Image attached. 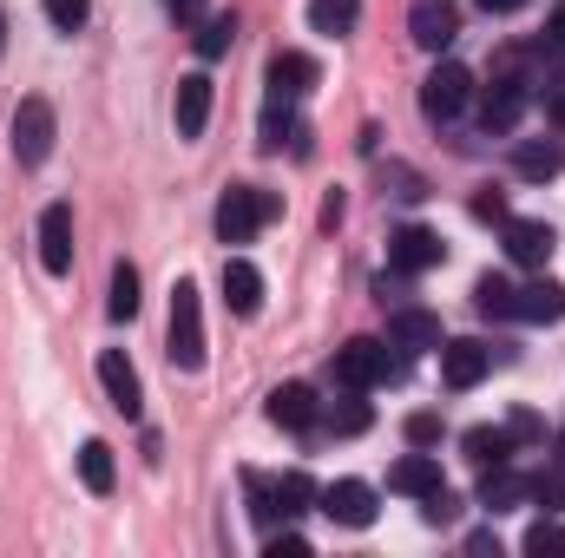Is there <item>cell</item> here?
I'll return each mask as SVG.
<instances>
[{
  "instance_id": "cell-30",
  "label": "cell",
  "mask_w": 565,
  "mask_h": 558,
  "mask_svg": "<svg viewBox=\"0 0 565 558\" xmlns=\"http://www.w3.org/2000/svg\"><path fill=\"white\" fill-rule=\"evenodd\" d=\"M322 420H329V433H369L375 415H369V401H355V388H349V401H335Z\"/></svg>"
},
{
  "instance_id": "cell-9",
  "label": "cell",
  "mask_w": 565,
  "mask_h": 558,
  "mask_svg": "<svg viewBox=\"0 0 565 558\" xmlns=\"http://www.w3.org/2000/svg\"><path fill=\"white\" fill-rule=\"evenodd\" d=\"M559 250V230L540 224V217H507V257L520 270H546V257Z\"/></svg>"
},
{
  "instance_id": "cell-34",
  "label": "cell",
  "mask_w": 565,
  "mask_h": 558,
  "mask_svg": "<svg viewBox=\"0 0 565 558\" xmlns=\"http://www.w3.org/2000/svg\"><path fill=\"white\" fill-rule=\"evenodd\" d=\"M526 552H565V526H553V519H540V526L526 533Z\"/></svg>"
},
{
  "instance_id": "cell-36",
  "label": "cell",
  "mask_w": 565,
  "mask_h": 558,
  "mask_svg": "<svg viewBox=\"0 0 565 558\" xmlns=\"http://www.w3.org/2000/svg\"><path fill=\"white\" fill-rule=\"evenodd\" d=\"M473 217H487V224H507V197H500V191H480V197H473Z\"/></svg>"
},
{
  "instance_id": "cell-24",
  "label": "cell",
  "mask_w": 565,
  "mask_h": 558,
  "mask_svg": "<svg viewBox=\"0 0 565 558\" xmlns=\"http://www.w3.org/2000/svg\"><path fill=\"white\" fill-rule=\"evenodd\" d=\"M473 309H480V315H493V322H513V315H520V289L487 270V277L473 282Z\"/></svg>"
},
{
  "instance_id": "cell-2",
  "label": "cell",
  "mask_w": 565,
  "mask_h": 558,
  "mask_svg": "<svg viewBox=\"0 0 565 558\" xmlns=\"http://www.w3.org/2000/svg\"><path fill=\"white\" fill-rule=\"evenodd\" d=\"M309 506H316V480L309 473H277V480L250 473V513H257V526H277V519L289 526Z\"/></svg>"
},
{
  "instance_id": "cell-32",
  "label": "cell",
  "mask_w": 565,
  "mask_h": 558,
  "mask_svg": "<svg viewBox=\"0 0 565 558\" xmlns=\"http://www.w3.org/2000/svg\"><path fill=\"white\" fill-rule=\"evenodd\" d=\"M422 513H427V526H454V519H460V500H454L447 486H434L422 500Z\"/></svg>"
},
{
  "instance_id": "cell-6",
  "label": "cell",
  "mask_w": 565,
  "mask_h": 558,
  "mask_svg": "<svg viewBox=\"0 0 565 558\" xmlns=\"http://www.w3.org/2000/svg\"><path fill=\"white\" fill-rule=\"evenodd\" d=\"M7 139H13V164H46V151H53V106L33 93V99H20V112H13V126H7Z\"/></svg>"
},
{
  "instance_id": "cell-23",
  "label": "cell",
  "mask_w": 565,
  "mask_h": 558,
  "mask_svg": "<svg viewBox=\"0 0 565 558\" xmlns=\"http://www.w3.org/2000/svg\"><path fill=\"white\" fill-rule=\"evenodd\" d=\"M520 322H565V282L540 277L520 289Z\"/></svg>"
},
{
  "instance_id": "cell-5",
  "label": "cell",
  "mask_w": 565,
  "mask_h": 558,
  "mask_svg": "<svg viewBox=\"0 0 565 558\" xmlns=\"http://www.w3.org/2000/svg\"><path fill=\"white\" fill-rule=\"evenodd\" d=\"M395 368H402V362H388V348H382L375 335H355V342H342V348H335V382H342V388H355V395L382 388Z\"/></svg>"
},
{
  "instance_id": "cell-4",
  "label": "cell",
  "mask_w": 565,
  "mask_h": 558,
  "mask_svg": "<svg viewBox=\"0 0 565 558\" xmlns=\"http://www.w3.org/2000/svg\"><path fill=\"white\" fill-rule=\"evenodd\" d=\"M467 99H473V73L460 60H434V73L422 79V112L434 126H447V119L467 112Z\"/></svg>"
},
{
  "instance_id": "cell-37",
  "label": "cell",
  "mask_w": 565,
  "mask_h": 558,
  "mask_svg": "<svg viewBox=\"0 0 565 558\" xmlns=\"http://www.w3.org/2000/svg\"><path fill=\"white\" fill-rule=\"evenodd\" d=\"M507 433H513V447H526V440H546V427H540L533 415H513V420H507Z\"/></svg>"
},
{
  "instance_id": "cell-40",
  "label": "cell",
  "mask_w": 565,
  "mask_h": 558,
  "mask_svg": "<svg viewBox=\"0 0 565 558\" xmlns=\"http://www.w3.org/2000/svg\"><path fill=\"white\" fill-rule=\"evenodd\" d=\"M546 40H553V53H565V7L553 13V33H546Z\"/></svg>"
},
{
  "instance_id": "cell-27",
  "label": "cell",
  "mask_w": 565,
  "mask_h": 558,
  "mask_svg": "<svg viewBox=\"0 0 565 558\" xmlns=\"http://www.w3.org/2000/svg\"><path fill=\"white\" fill-rule=\"evenodd\" d=\"M113 473H119V466H113V447H106V440H86V447H79V480H86L93 493H113Z\"/></svg>"
},
{
  "instance_id": "cell-41",
  "label": "cell",
  "mask_w": 565,
  "mask_h": 558,
  "mask_svg": "<svg viewBox=\"0 0 565 558\" xmlns=\"http://www.w3.org/2000/svg\"><path fill=\"white\" fill-rule=\"evenodd\" d=\"M480 7H487V13H513L520 0H480Z\"/></svg>"
},
{
  "instance_id": "cell-8",
  "label": "cell",
  "mask_w": 565,
  "mask_h": 558,
  "mask_svg": "<svg viewBox=\"0 0 565 558\" xmlns=\"http://www.w3.org/2000/svg\"><path fill=\"white\" fill-rule=\"evenodd\" d=\"M316 506H322V519H335V526H349V533L375 526V486H362V480H335V486H322Z\"/></svg>"
},
{
  "instance_id": "cell-10",
  "label": "cell",
  "mask_w": 565,
  "mask_h": 558,
  "mask_svg": "<svg viewBox=\"0 0 565 558\" xmlns=\"http://www.w3.org/2000/svg\"><path fill=\"white\" fill-rule=\"evenodd\" d=\"M440 257H447V244H440L434 230H422V224H408V230L388 237V270H395V277H422Z\"/></svg>"
},
{
  "instance_id": "cell-19",
  "label": "cell",
  "mask_w": 565,
  "mask_h": 558,
  "mask_svg": "<svg viewBox=\"0 0 565 558\" xmlns=\"http://www.w3.org/2000/svg\"><path fill=\"white\" fill-rule=\"evenodd\" d=\"M270 420H277V427H296V433H302V427H316V420H322L316 388H302V382L277 388V395H270Z\"/></svg>"
},
{
  "instance_id": "cell-17",
  "label": "cell",
  "mask_w": 565,
  "mask_h": 558,
  "mask_svg": "<svg viewBox=\"0 0 565 558\" xmlns=\"http://www.w3.org/2000/svg\"><path fill=\"white\" fill-rule=\"evenodd\" d=\"M204 119H211V79L184 73L178 79V139H204Z\"/></svg>"
},
{
  "instance_id": "cell-15",
  "label": "cell",
  "mask_w": 565,
  "mask_h": 558,
  "mask_svg": "<svg viewBox=\"0 0 565 558\" xmlns=\"http://www.w3.org/2000/svg\"><path fill=\"white\" fill-rule=\"evenodd\" d=\"M99 382H106V395H113V408L126 420H139V408H145V388H139V368L119 355V348H106L99 355Z\"/></svg>"
},
{
  "instance_id": "cell-1",
  "label": "cell",
  "mask_w": 565,
  "mask_h": 558,
  "mask_svg": "<svg viewBox=\"0 0 565 558\" xmlns=\"http://www.w3.org/2000/svg\"><path fill=\"white\" fill-rule=\"evenodd\" d=\"M164 355L178 375H198L204 368V302H198V282L178 277L171 289V335H164Z\"/></svg>"
},
{
  "instance_id": "cell-35",
  "label": "cell",
  "mask_w": 565,
  "mask_h": 558,
  "mask_svg": "<svg viewBox=\"0 0 565 558\" xmlns=\"http://www.w3.org/2000/svg\"><path fill=\"white\" fill-rule=\"evenodd\" d=\"M402 433H408V447H434V440H440V415H408Z\"/></svg>"
},
{
  "instance_id": "cell-29",
  "label": "cell",
  "mask_w": 565,
  "mask_h": 558,
  "mask_svg": "<svg viewBox=\"0 0 565 558\" xmlns=\"http://www.w3.org/2000/svg\"><path fill=\"white\" fill-rule=\"evenodd\" d=\"M119 322H132L139 315V270L132 264H113V302H106Z\"/></svg>"
},
{
  "instance_id": "cell-26",
  "label": "cell",
  "mask_w": 565,
  "mask_h": 558,
  "mask_svg": "<svg viewBox=\"0 0 565 558\" xmlns=\"http://www.w3.org/2000/svg\"><path fill=\"white\" fill-rule=\"evenodd\" d=\"M513 171L546 184V178H559V171H565V151H559V144H520V151H513Z\"/></svg>"
},
{
  "instance_id": "cell-14",
  "label": "cell",
  "mask_w": 565,
  "mask_h": 558,
  "mask_svg": "<svg viewBox=\"0 0 565 558\" xmlns=\"http://www.w3.org/2000/svg\"><path fill=\"white\" fill-rule=\"evenodd\" d=\"M408 33H415V46L440 53V46L460 33V0H415V7H408Z\"/></svg>"
},
{
  "instance_id": "cell-25",
  "label": "cell",
  "mask_w": 565,
  "mask_h": 558,
  "mask_svg": "<svg viewBox=\"0 0 565 558\" xmlns=\"http://www.w3.org/2000/svg\"><path fill=\"white\" fill-rule=\"evenodd\" d=\"M355 20H362V0H309V26H316V33H329V40H335V33H349Z\"/></svg>"
},
{
  "instance_id": "cell-42",
  "label": "cell",
  "mask_w": 565,
  "mask_h": 558,
  "mask_svg": "<svg viewBox=\"0 0 565 558\" xmlns=\"http://www.w3.org/2000/svg\"><path fill=\"white\" fill-rule=\"evenodd\" d=\"M559 466H565V427H559Z\"/></svg>"
},
{
  "instance_id": "cell-20",
  "label": "cell",
  "mask_w": 565,
  "mask_h": 558,
  "mask_svg": "<svg viewBox=\"0 0 565 558\" xmlns=\"http://www.w3.org/2000/svg\"><path fill=\"white\" fill-rule=\"evenodd\" d=\"M460 447H467V460H473L480 473H493V466L513 460V433H507V427H467Z\"/></svg>"
},
{
  "instance_id": "cell-22",
  "label": "cell",
  "mask_w": 565,
  "mask_h": 558,
  "mask_svg": "<svg viewBox=\"0 0 565 558\" xmlns=\"http://www.w3.org/2000/svg\"><path fill=\"white\" fill-rule=\"evenodd\" d=\"M309 86H316V60L309 53H277L270 60V93L277 99H302Z\"/></svg>"
},
{
  "instance_id": "cell-11",
  "label": "cell",
  "mask_w": 565,
  "mask_h": 558,
  "mask_svg": "<svg viewBox=\"0 0 565 558\" xmlns=\"http://www.w3.org/2000/svg\"><path fill=\"white\" fill-rule=\"evenodd\" d=\"M388 348H408V355L440 348V315L434 309H415V302H395L388 309Z\"/></svg>"
},
{
  "instance_id": "cell-21",
  "label": "cell",
  "mask_w": 565,
  "mask_h": 558,
  "mask_svg": "<svg viewBox=\"0 0 565 558\" xmlns=\"http://www.w3.org/2000/svg\"><path fill=\"white\" fill-rule=\"evenodd\" d=\"M533 500V480H520V473H507V466H493L487 480H480V506L487 513H513V506H526Z\"/></svg>"
},
{
  "instance_id": "cell-16",
  "label": "cell",
  "mask_w": 565,
  "mask_h": 558,
  "mask_svg": "<svg viewBox=\"0 0 565 558\" xmlns=\"http://www.w3.org/2000/svg\"><path fill=\"white\" fill-rule=\"evenodd\" d=\"M434 486H447V480H440V460H434V453H422V447H415L408 460H395V466H388V493H408V500H427Z\"/></svg>"
},
{
  "instance_id": "cell-43",
  "label": "cell",
  "mask_w": 565,
  "mask_h": 558,
  "mask_svg": "<svg viewBox=\"0 0 565 558\" xmlns=\"http://www.w3.org/2000/svg\"><path fill=\"white\" fill-rule=\"evenodd\" d=\"M0 40H7V20H0Z\"/></svg>"
},
{
  "instance_id": "cell-7",
  "label": "cell",
  "mask_w": 565,
  "mask_h": 558,
  "mask_svg": "<svg viewBox=\"0 0 565 558\" xmlns=\"http://www.w3.org/2000/svg\"><path fill=\"white\" fill-rule=\"evenodd\" d=\"M487 368H493V348H487V342H473V335H460V342H440V382H447L454 395L480 388V382H487Z\"/></svg>"
},
{
  "instance_id": "cell-18",
  "label": "cell",
  "mask_w": 565,
  "mask_h": 558,
  "mask_svg": "<svg viewBox=\"0 0 565 558\" xmlns=\"http://www.w3.org/2000/svg\"><path fill=\"white\" fill-rule=\"evenodd\" d=\"M224 302H231V315H257V309H264V277H257V264H244V257L224 264Z\"/></svg>"
},
{
  "instance_id": "cell-13",
  "label": "cell",
  "mask_w": 565,
  "mask_h": 558,
  "mask_svg": "<svg viewBox=\"0 0 565 558\" xmlns=\"http://www.w3.org/2000/svg\"><path fill=\"white\" fill-rule=\"evenodd\" d=\"M40 264H46V277L73 270V204H46L40 211Z\"/></svg>"
},
{
  "instance_id": "cell-3",
  "label": "cell",
  "mask_w": 565,
  "mask_h": 558,
  "mask_svg": "<svg viewBox=\"0 0 565 558\" xmlns=\"http://www.w3.org/2000/svg\"><path fill=\"white\" fill-rule=\"evenodd\" d=\"M277 211L282 204L270 197V191H257V184H231V191L217 197V237H224V244H250Z\"/></svg>"
},
{
  "instance_id": "cell-31",
  "label": "cell",
  "mask_w": 565,
  "mask_h": 558,
  "mask_svg": "<svg viewBox=\"0 0 565 558\" xmlns=\"http://www.w3.org/2000/svg\"><path fill=\"white\" fill-rule=\"evenodd\" d=\"M86 13H93V0H46V20H53L60 33H79Z\"/></svg>"
},
{
  "instance_id": "cell-33",
  "label": "cell",
  "mask_w": 565,
  "mask_h": 558,
  "mask_svg": "<svg viewBox=\"0 0 565 558\" xmlns=\"http://www.w3.org/2000/svg\"><path fill=\"white\" fill-rule=\"evenodd\" d=\"M533 500H540L546 513H559L565 506V466L559 473H533Z\"/></svg>"
},
{
  "instance_id": "cell-28",
  "label": "cell",
  "mask_w": 565,
  "mask_h": 558,
  "mask_svg": "<svg viewBox=\"0 0 565 558\" xmlns=\"http://www.w3.org/2000/svg\"><path fill=\"white\" fill-rule=\"evenodd\" d=\"M231 40H237V13H211L204 33H198V60H224Z\"/></svg>"
},
{
  "instance_id": "cell-38",
  "label": "cell",
  "mask_w": 565,
  "mask_h": 558,
  "mask_svg": "<svg viewBox=\"0 0 565 558\" xmlns=\"http://www.w3.org/2000/svg\"><path fill=\"white\" fill-rule=\"evenodd\" d=\"M171 20H204V0H164Z\"/></svg>"
},
{
  "instance_id": "cell-12",
  "label": "cell",
  "mask_w": 565,
  "mask_h": 558,
  "mask_svg": "<svg viewBox=\"0 0 565 558\" xmlns=\"http://www.w3.org/2000/svg\"><path fill=\"white\" fill-rule=\"evenodd\" d=\"M526 79H493L487 86V99H480V132H493V139H507L513 126H520V112H526Z\"/></svg>"
},
{
  "instance_id": "cell-39",
  "label": "cell",
  "mask_w": 565,
  "mask_h": 558,
  "mask_svg": "<svg viewBox=\"0 0 565 558\" xmlns=\"http://www.w3.org/2000/svg\"><path fill=\"white\" fill-rule=\"evenodd\" d=\"M546 112H553V126H565V79L559 86H546Z\"/></svg>"
}]
</instances>
